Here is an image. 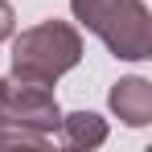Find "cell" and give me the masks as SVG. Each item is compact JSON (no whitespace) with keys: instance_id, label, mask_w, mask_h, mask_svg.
I'll use <instances>...</instances> for the list:
<instances>
[{"instance_id":"6","label":"cell","mask_w":152,"mask_h":152,"mask_svg":"<svg viewBox=\"0 0 152 152\" xmlns=\"http://www.w3.org/2000/svg\"><path fill=\"white\" fill-rule=\"evenodd\" d=\"M12 29H17L12 4H8V0H0V41H8V37H12Z\"/></svg>"},{"instance_id":"3","label":"cell","mask_w":152,"mask_h":152,"mask_svg":"<svg viewBox=\"0 0 152 152\" xmlns=\"http://www.w3.org/2000/svg\"><path fill=\"white\" fill-rule=\"evenodd\" d=\"M0 111L8 124L33 127L41 136H53L62 127V107L53 99L50 86L41 82H21V78H4V95H0Z\"/></svg>"},{"instance_id":"8","label":"cell","mask_w":152,"mask_h":152,"mask_svg":"<svg viewBox=\"0 0 152 152\" xmlns=\"http://www.w3.org/2000/svg\"><path fill=\"white\" fill-rule=\"evenodd\" d=\"M0 95H4V78H0Z\"/></svg>"},{"instance_id":"7","label":"cell","mask_w":152,"mask_h":152,"mask_svg":"<svg viewBox=\"0 0 152 152\" xmlns=\"http://www.w3.org/2000/svg\"><path fill=\"white\" fill-rule=\"evenodd\" d=\"M4 124H8V119H4V111H0V132H4Z\"/></svg>"},{"instance_id":"4","label":"cell","mask_w":152,"mask_h":152,"mask_svg":"<svg viewBox=\"0 0 152 152\" xmlns=\"http://www.w3.org/2000/svg\"><path fill=\"white\" fill-rule=\"evenodd\" d=\"M107 103H111L115 119L127 124V127H148V124H152V82L140 78V74L119 78V82L111 86Z\"/></svg>"},{"instance_id":"2","label":"cell","mask_w":152,"mask_h":152,"mask_svg":"<svg viewBox=\"0 0 152 152\" xmlns=\"http://www.w3.org/2000/svg\"><path fill=\"white\" fill-rule=\"evenodd\" d=\"M82 62V33L70 21H41L12 37V78L53 86Z\"/></svg>"},{"instance_id":"5","label":"cell","mask_w":152,"mask_h":152,"mask_svg":"<svg viewBox=\"0 0 152 152\" xmlns=\"http://www.w3.org/2000/svg\"><path fill=\"white\" fill-rule=\"evenodd\" d=\"M58 132L66 136L70 148H99V144H107V119L95 115V111H70V115H62Z\"/></svg>"},{"instance_id":"1","label":"cell","mask_w":152,"mask_h":152,"mask_svg":"<svg viewBox=\"0 0 152 152\" xmlns=\"http://www.w3.org/2000/svg\"><path fill=\"white\" fill-rule=\"evenodd\" d=\"M70 12L124 62L152 58V12L144 0H70Z\"/></svg>"}]
</instances>
